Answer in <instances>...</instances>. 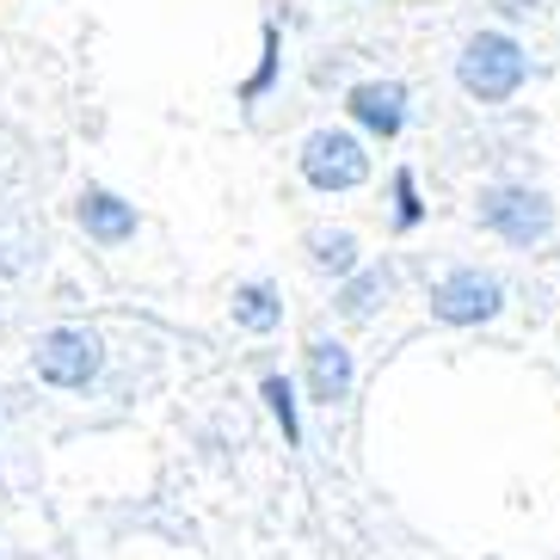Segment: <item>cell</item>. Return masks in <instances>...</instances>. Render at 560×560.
Here are the masks:
<instances>
[{
	"mask_svg": "<svg viewBox=\"0 0 560 560\" xmlns=\"http://www.w3.org/2000/svg\"><path fill=\"white\" fill-rule=\"evenodd\" d=\"M308 388L314 400H346L351 395V351L339 346V339H314L308 346Z\"/></svg>",
	"mask_w": 560,
	"mask_h": 560,
	"instance_id": "52a82bcc",
	"label": "cell"
},
{
	"mask_svg": "<svg viewBox=\"0 0 560 560\" xmlns=\"http://www.w3.org/2000/svg\"><path fill=\"white\" fill-rule=\"evenodd\" d=\"M376 290H382V271H370V278H358V283L346 290V302H339V308H346V314H363L370 302H376Z\"/></svg>",
	"mask_w": 560,
	"mask_h": 560,
	"instance_id": "7c38bea8",
	"label": "cell"
},
{
	"mask_svg": "<svg viewBox=\"0 0 560 560\" xmlns=\"http://www.w3.org/2000/svg\"><path fill=\"white\" fill-rule=\"evenodd\" d=\"M499 302H505V283L487 278V271H450V278L431 290V314H438V320H450V327L493 320Z\"/></svg>",
	"mask_w": 560,
	"mask_h": 560,
	"instance_id": "5b68a950",
	"label": "cell"
},
{
	"mask_svg": "<svg viewBox=\"0 0 560 560\" xmlns=\"http://www.w3.org/2000/svg\"><path fill=\"white\" fill-rule=\"evenodd\" d=\"M278 290H271V283H247V290H234V320H241V327L247 332H271L278 327Z\"/></svg>",
	"mask_w": 560,
	"mask_h": 560,
	"instance_id": "9c48e42d",
	"label": "cell"
},
{
	"mask_svg": "<svg viewBox=\"0 0 560 560\" xmlns=\"http://www.w3.org/2000/svg\"><path fill=\"white\" fill-rule=\"evenodd\" d=\"M100 339L86 327H56L37 339V376L56 382V388H86V382L100 376Z\"/></svg>",
	"mask_w": 560,
	"mask_h": 560,
	"instance_id": "277c9868",
	"label": "cell"
},
{
	"mask_svg": "<svg viewBox=\"0 0 560 560\" xmlns=\"http://www.w3.org/2000/svg\"><path fill=\"white\" fill-rule=\"evenodd\" d=\"M351 117H358L363 130H376V136H400V124H407V86L400 81L351 86Z\"/></svg>",
	"mask_w": 560,
	"mask_h": 560,
	"instance_id": "8992f818",
	"label": "cell"
},
{
	"mask_svg": "<svg viewBox=\"0 0 560 560\" xmlns=\"http://www.w3.org/2000/svg\"><path fill=\"white\" fill-rule=\"evenodd\" d=\"M480 215H487L493 234H505L511 247H529V241H542L555 229V203L542 191H529V185H493L480 198Z\"/></svg>",
	"mask_w": 560,
	"mask_h": 560,
	"instance_id": "7a4b0ae2",
	"label": "cell"
},
{
	"mask_svg": "<svg viewBox=\"0 0 560 560\" xmlns=\"http://www.w3.org/2000/svg\"><path fill=\"white\" fill-rule=\"evenodd\" d=\"M302 173H308L314 191H351V185L370 179V154L346 130H314L308 149H302Z\"/></svg>",
	"mask_w": 560,
	"mask_h": 560,
	"instance_id": "3957f363",
	"label": "cell"
},
{
	"mask_svg": "<svg viewBox=\"0 0 560 560\" xmlns=\"http://www.w3.org/2000/svg\"><path fill=\"white\" fill-rule=\"evenodd\" d=\"M314 265H327V271L346 278L351 265H358V241L351 234H314Z\"/></svg>",
	"mask_w": 560,
	"mask_h": 560,
	"instance_id": "30bf717a",
	"label": "cell"
},
{
	"mask_svg": "<svg viewBox=\"0 0 560 560\" xmlns=\"http://www.w3.org/2000/svg\"><path fill=\"white\" fill-rule=\"evenodd\" d=\"M524 68H529L524 50H517L505 32H480V37H468L456 74H462V86H468L480 105H499V100H511V93L524 86Z\"/></svg>",
	"mask_w": 560,
	"mask_h": 560,
	"instance_id": "6da1fadb",
	"label": "cell"
},
{
	"mask_svg": "<svg viewBox=\"0 0 560 560\" xmlns=\"http://www.w3.org/2000/svg\"><path fill=\"white\" fill-rule=\"evenodd\" d=\"M395 198H400V229H412V222H419V198H412V173H400V179H395Z\"/></svg>",
	"mask_w": 560,
	"mask_h": 560,
	"instance_id": "4fadbf2b",
	"label": "cell"
},
{
	"mask_svg": "<svg viewBox=\"0 0 560 560\" xmlns=\"http://www.w3.org/2000/svg\"><path fill=\"white\" fill-rule=\"evenodd\" d=\"M81 229L100 241V247H117V241H130L136 234V210L112 191H86L81 198Z\"/></svg>",
	"mask_w": 560,
	"mask_h": 560,
	"instance_id": "ba28073f",
	"label": "cell"
},
{
	"mask_svg": "<svg viewBox=\"0 0 560 560\" xmlns=\"http://www.w3.org/2000/svg\"><path fill=\"white\" fill-rule=\"evenodd\" d=\"M265 400H271V412L283 419V438H302V425H296V395H290V382H283V376H265Z\"/></svg>",
	"mask_w": 560,
	"mask_h": 560,
	"instance_id": "8fae6325",
	"label": "cell"
}]
</instances>
